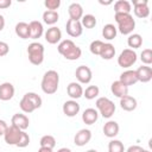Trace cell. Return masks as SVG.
I'll return each mask as SVG.
<instances>
[{
    "label": "cell",
    "mask_w": 152,
    "mask_h": 152,
    "mask_svg": "<svg viewBox=\"0 0 152 152\" xmlns=\"http://www.w3.org/2000/svg\"><path fill=\"white\" fill-rule=\"evenodd\" d=\"M57 50L68 61H76L82 55L81 48H78L71 39H64V40L59 42Z\"/></svg>",
    "instance_id": "1"
},
{
    "label": "cell",
    "mask_w": 152,
    "mask_h": 152,
    "mask_svg": "<svg viewBox=\"0 0 152 152\" xmlns=\"http://www.w3.org/2000/svg\"><path fill=\"white\" fill-rule=\"evenodd\" d=\"M58 86H59V74L56 70H48L43 75L40 82L42 90L48 95H52L57 91Z\"/></svg>",
    "instance_id": "2"
},
{
    "label": "cell",
    "mask_w": 152,
    "mask_h": 152,
    "mask_svg": "<svg viewBox=\"0 0 152 152\" xmlns=\"http://www.w3.org/2000/svg\"><path fill=\"white\" fill-rule=\"evenodd\" d=\"M114 19L118 24V28L122 34H131L135 28V20L131 13H115Z\"/></svg>",
    "instance_id": "3"
},
{
    "label": "cell",
    "mask_w": 152,
    "mask_h": 152,
    "mask_svg": "<svg viewBox=\"0 0 152 152\" xmlns=\"http://www.w3.org/2000/svg\"><path fill=\"white\" fill-rule=\"evenodd\" d=\"M28 61L33 65H40L44 61V46L39 42H32L27 46Z\"/></svg>",
    "instance_id": "4"
},
{
    "label": "cell",
    "mask_w": 152,
    "mask_h": 152,
    "mask_svg": "<svg viewBox=\"0 0 152 152\" xmlns=\"http://www.w3.org/2000/svg\"><path fill=\"white\" fill-rule=\"evenodd\" d=\"M96 106V110L99 112V114H101L102 118L104 119H109L113 116V114L115 113V104L112 100H109L108 97H99L95 102Z\"/></svg>",
    "instance_id": "5"
},
{
    "label": "cell",
    "mask_w": 152,
    "mask_h": 152,
    "mask_svg": "<svg viewBox=\"0 0 152 152\" xmlns=\"http://www.w3.org/2000/svg\"><path fill=\"white\" fill-rule=\"evenodd\" d=\"M137 59H138V55L134 50L125 49L121 51V53L118 57V64L124 69H128L137 62Z\"/></svg>",
    "instance_id": "6"
},
{
    "label": "cell",
    "mask_w": 152,
    "mask_h": 152,
    "mask_svg": "<svg viewBox=\"0 0 152 152\" xmlns=\"http://www.w3.org/2000/svg\"><path fill=\"white\" fill-rule=\"evenodd\" d=\"M21 129H19L18 127L11 125L7 127L5 134H4V140L7 145H12V146H17L20 137H21Z\"/></svg>",
    "instance_id": "7"
},
{
    "label": "cell",
    "mask_w": 152,
    "mask_h": 152,
    "mask_svg": "<svg viewBox=\"0 0 152 152\" xmlns=\"http://www.w3.org/2000/svg\"><path fill=\"white\" fill-rule=\"evenodd\" d=\"M133 12L137 18L145 19L150 15V8L147 0H134L133 1Z\"/></svg>",
    "instance_id": "8"
},
{
    "label": "cell",
    "mask_w": 152,
    "mask_h": 152,
    "mask_svg": "<svg viewBox=\"0 0 152 152\" xmlns=\"http://www.w3.org/2000/svg\"><path fill=\"white\" fill-rule=\"evenodd\" d=\"M75 76L78 81L80 84H87L91 81L93 78V72L90 70L89 66L87 65H80L76 68V71H75Z\"/></svg>",
    "instance_id": "9"
},
{
    "label": "cell",
    "mask_w": 152,
    "mask_h": 152,
    "mask_svg": "<svg viewBox=\"0 0 152 152\" xmlns=\"http://www.w3.org/2000/svg\"><path fill=\"white\" fill-rule=\"evenodd\" d=\"M65 30H66V33L72 38L80 37L83 32V27H82L81 21L80 20H71V19H68V21L65 24Z\"/></svg>",
    "instance_id": "10"
},
{
    "label": "cell",
    "mask_w": 152,
    "mask_h": 152,
    "mask_svg": "<svg viewBox=\"0 0 152 152\" xmlns=\"http://www.w3.org/2000/svg\"><path fill=\"white\" fill-rule=\"evenodd\" d=\"M80 103L76 101V100H69V101H65L63 103V107H62V110H63V114L69 116V118H74L76 116L78 113H80Z\"/></svg>",
    "instance_id": "11"
},
{
    "label": "cell",
    "mask_w": 152,
    "mask_h": 152,
    "mask_svg": "<svg viewBox=\"0 0 152 152\" xmlns=\"http://www.w3.org/2000/svg\"><path fill=\"white\" fill-rule=\"evenodd\" d=\"M44 37L49 44H57L62 39V31L57 26H51L45 31Z\"/></svg>",
    "instance_id": "12"
},
{
    "label": "cell",
    "mask_w": 152,
    "mask_h": 152,
    "mask_svg": "<svg viewBox=\"0 0 152 152\" xmlns=\"http://www.w3.org/2000/svg\"><path fill=\"white\" fill-rule=\"evenodd\" d=\"M90 139H91V132H90V129H87V128H82V129H80L76 134H75V137H74V142H75V145L76 146H84V145H87L89 141H90Z\"/></svg>",
    "instance_id": "13"
},
{
    "label": "cell",
    "mask_w": 152,
    "mask_h": 152,
    "mask_svg": "<svg viewBox=\"0 0 152 152\" xmlns=\"http://www.w3.org/2000/svg\"><path fill=\"white\" fill-rule=\"evenodd\" d=\"M135 75H137L138 82L147 83L152 80V68L148 65H141L135 70Z\"/></svg>",
    "instance_id": "14"
},
{
    "label": "cell",
    "mask_w": 152,
    "mask_h": 152,
    "mask_svg": "<svg viewBox=\"0 0 152 152\" xmlns=\"http://www.w3.org/2000/svg\"><path fill=\"white\" fill-rule=\"evenodd\" d=\"M11 122H12L13 126L18 127V128L21 129V131H25V129L28 128V126H30V120H28V118L26 116V114H23V113H17V114H14V115L12 116V119H11Z\"/></svg>",
    "instance_id": "15"
},
{
    "label": "cell",
    "mask_w": 152,
    "mask_h": 152,
    "mask_svg": "<svg viewBox=\"0 0 152 152\" xmlns=\"http://www.w3.org/2000/svg\"><path fill=\"white\" fill-rule=\"evenodd\" d=\"M14 87L10 82H4L0 84V100L10 101L14 96Z\"/></svg>",
    "instance_id": "16"
},
{
    "label": "cell",
    "mask_w": 152,
    "mask_h": 152,
    "mask_svg": "<svg viewBox=\"0 0 152 152\" xmlns=\"http://www.w3.org/2000/svg\"><path fill=\"white\" fill-rule=\"evenodd\" d=\"M110 91H112V94H113L114 96L121 99V97L128 95V87L125 86L122 82H120V81L118 80V81H114V82L112 83V86H110Z\"/></svg>",
    "instance_id": "17"
},
{
    "label": "cell",
    "mask_w": 152,
    "mask_h": 152,
    "mask_svg": "<svg viewBox=\"0 0 152 152\" xmlns=\"http://www.w3.org/2000/svg\"><path fill=\"white\" fill-rule=\"evenodd\" d=\"M66 93L71 100H77L83 96V88L78 82H70L66 87Z\"/></svg>",
    "instance_id": "18"
},
{
    "label": "cell",
    "mask_w": 152,
    "mask_h": 152,
    "mask_svg": "<svg viewBox=\"0 0 152 152\" xmlns=\"http://www.w3.org/2000/svg\"><path fill=\"white\" fill-rule=\"evenodd\" d=\"M119 131H120V127H119V124L114 120H109L104 124L103 126V134L107 137V138H115L118 134H119Z\"/></svg>",
    "instance_id": "19"
},
{
    "label": "cell",
    "mask_w": 152,
    "mask_h": 152,
    "mask_svg": "<svg viewBox=\"0 0 152 152\" xmlns=\"http://www.w3.org/2000/svg\"><path fill=\"white\" fill-rule=\"evenodd\" d=\"M28 25H30V38L31 39L36 40L44 34V27H43V24L40 21L32 20Z\"/></svg>",
    "instance_id": "20"
},
{
    "label": "cell",
    "mask_w": 152,
    "mask_h": 152,
    "mask_svg": "<svg viewBox=\"0 0 152 152\" xmlns=\"http://www.w3.org/2000/svg\"><path fill=\"white\" fill-rule=\"evenodd\" d=\"M120 82H122L125 86L129 87V86H133L138 82V78H137V75H135V70H126L124 71L121 75H120V78H119Z\"/></svg>",
    "instance_id": "21"
},
{
    "label": "cell",
    "mask_w": 152,
    "mask_h": 152,
    "mask_svg": "<svg viewBox=\"0 0 152 152\" xmlns=\"http://www.w3.org/2000/svg\"><path fill=\"white\" fill-rule=\"evenodd\" d=\"M137 106H138V102H137L135 97H133V96L126 95L120 99V107H121V109H124L126 112L134 110L137 108Z\"/></svg>",
    "instance_id": "22"
},
{
    "label": "cell",
    "mask_w": 152,
    "mask_h": 152,
    "mask_svg": "<svg viewBox=\"0 0 152 152\" xmlns=\"http://www.w3.org/2000/svg\"><path fill=\"white\" fill-rule=\"evenodd\" d=\"M68 13L71 20H81L83 17V8L78 2H72L68 7Z\"/></svg>",
    "instance_id": "23"
},
{
    "label": "cell",
    "mask_w": 152,
    "mask_h": 152,
    "mask_svg": "<svg viewBox=\"0 0 152 152\" xmlns=\"http://www.w3.org/2000/svg\"><path fill=\"white\" fill-rule=\"evenodd\" d=\"M99 119V112L95 108H87L82 114V121L86 125H93Z\"/></svg>",
    "instance_id": "24"
},
{
    "label": "cell",
    "mask_w": 152,
    "mask_h": 152,
    "mask_svg": "<svg viewBox=\"0 0 152 152\" xmlns=\"http://www.w3.org/2000/svg\"><path fill=\"white\" fill-rule=\"evenodd\" d=\"M15 34L21 39H28L30 38V25L25 21H20L14 27Z\"/></svg>",
    "instance_id": "25"
},
{
    "label": "cell",
    "mask_w": 152,
    "mask_h": 152,
    "mask_svg": "<svg viewBox=\"0 0 152 152\" xmlns=\"http://www.w3.org/2000/svg\"><path fill=\"white\" fill-rule=\"evenodd\" d=\"M99 56L102 59H107V61L112 59L115 56V48H114V45L110 44V43H104Z\"/></svg>",
    "instance_id": "26"
},
{
    "label": "cell",
    "mask_w": 152,
    "mask_h": 152,
    "mask_svg": "<svg viewBox=\"0 0 152 152\" xmlns=\"http://www.w3.org/2000/svg\"><path fill=\"white\" fill-rule=\"evenodd\" d=\"M59 19V14L57 11H49L46 10L44 13H43V21L48 25H51L53 26Z\"/></svg>",
    "instance_id": "27"
},
{
    "label": "cell",
    "mask_w": 152,
    "mask_h": 152,
    "mask_svg": "<svg viewBox=\"0 0 152 152\" xmlns=\"http://www.w3.org/2000/svg\"><path fill=\"white\" fill-rule=\"evenodd\" d=\"M127 45L131 48V50L139 49L142 45V37L139 33H131L127 38Z\"/></svg>",
    "instance_id": "28"
},
{
    "label": "cell",
    "mask_w": 152,
    "mask_h": 152,
    "mask_svg": "<svg viewBox=\"0 0 152 152\" xmlns=\"http://www.w3.org/2000/svg\"><path fill=\"white\" fill-rule=\"evenodd\" d=\"M132 6L131 2L127 0H118L114 4V12L115 13H131Z\"/></svg>",
    "instance_id": "29"
},
{
    "label": "cell",
    "mask_w": 152,
    "mask_h": 152,
    "mask_svg": "<svg viewBox=\"0 0 152 152\" xmlns=\"http://www.w3.org/2000/svg\"><path fill=\"white\" fill-rule=\"evenodd\" d=\"M116 33H118V30L113 24H106L102 28V36L107 40L114 39L116 37Z\"/></svg>",
    "instance_id": "30"
},
{
    "label": "cell",
    "mask_w": 152,
    "mask_h": 152,
    "mask_svg": "<svg viewBox=\"0 0 152 152\" xmlns=\"http://www.w3.org/2000/svg\"><path fill=\"white\" fill-rule=\"evenodd\" d=\"M80 21L82 24V27H86V28H93L96 26V18L93 14H83Z\"/></svg>",
    "instance_id": "31"
},
{
    "label": "cell",
    "mask_w": 152,
    "mask_h": 152,
    "mask_svg": "<svg viewBox=\"0 0 152 152\" xmlns=\"http://www.w3.org/2000/svg\"><path fill=\"white\" fill-rule=\"evenodd\" d=\"M39 145H40V147H45V148H51V150H53V147L56 146V139H55L52 135H50V134L43 135V137L40 138Z\"/></svg>",
    "instance_id": "32"
},
{
    "label": "cell",
    "mask_w": 152,
    "mask_h": 152,
    "mask_svg": "<svg viewBox=\"0 0 152 152\" xmlns=\"http://www.w3.org/2000/svg\"><path fill=\"white\" fill-rule=\"evenodd\" d=\"M100 94V89L97 86H88L86 88V90H83V96L87 100H93L95 97H97Z\"/></svg>",
    "instance_id": "33"
},
{
    "label": "cell",
    "mask_w": 152,
    "mask_h": 152,
    "mask_svg": "<svg viewBox=\"0 0 152 152\" xmlns=\"http://www.w3.org/2000/svg\"><path fill=\"white\" fill-rule=\"evenodd\" d=\"M19 106H20V109H21L24 113H26V114H30V113H32L33 110H36L34 106L31 103V101H30L25 95L21 97Z\"/></svg>",
    "instance_id": "34"
},
{
    "label": "cell",
    "mask_w": 152,
    "mask_h": 152,
    "mask_svg": "<svg viewBox=\"0 0 152 152\" xmlns=\"http://www.w3.org/2000/svg\"><path fill=\"white\" fill-rule=\"evenodd\" d=\"M108 152H125V146L120 140L113 139L108 142Z\"/></svg>",
    "instance_id": "35"
},
{
    "label": "cell",
    "mask_w": 152,
    "mask_h": 152,
    "mask_svg": "<svg viewBox=\"0 0 152 152\" xmlns=\"http://www.w3.org/2000/svg\"><path fill=\"white\" fill-rule=\"evenodd\" d=\"M25 96L31 101V103L34 106V108H36V109H38V108H40V107H42L43 100H42V97H40L38 94L30 91V93H26V94H25Z\"/></svg>",
    "instance_id": "36"
},
{
    "label": "cell",
    "mask_w": 152,
    "mask_h": 152,
    "mask_svg": "<svg viewBox=\"0 0 152 152\" xmlns=\"http://www.w3.org/2000/svg\"><path fill=\"white\" fill-rule=\"evenodd\" d=\"M103 42L102 40H93L91 43H90V45H89V50H90V52L93 53V55H95V56H99L100 55V52H101V49H102V46H103Z\"/></svg>",
    "instance_id": "37"
},
{
    "label": "cell",
    "mask_w": 152,
    "mask_h": 152,
    "mask_svg": "<svg viewBox=\"0 0 152 152\" xmlns=\"http://www.w3.org/2000/svg\"><path fill=\"white\" fill-rule=\"evenodd\" d=\"M140 59L145 65L152 64V50L151 49H144L140 53Z\"/></svg>",
    "instance_id": "38"
},
{
    "label": "cell",
    "mask_w": 152,
    "mask_h": 152,
    "mask_svg": "<svg viewBox=\"0 0 152 152\" xmlns=\"http://www.w3.org/2000/svg\"><path fill=\"white\" fill-rule=\"evenodd\" d=\"M28 144H30V135L25 131H23L21 132V137H20V139H19V141L17 144V147L24 148V147L28 146Z\"/></svg>",
    "instance_id": "39"
},
{
    "label": "cell",
    "mask_w": 152,
    "mask_h": 152,
    "mask_svg": "<svg viewBox=\"0 0 152 152\" xmlns=\"http://www.w3.org/2000/svg\"><path fill=\"white\" fill-rule=\"evenodd\" d=\"M44 6L49 11H56L61 6V0H45L44 1Z\"/></svg>",
    "instance_id": "40"
},
{
    "label": "cell",
    "mask_w": 152,
    "mask_h": 152,
    "mask_svg": "<svg viewBox=\"0 0 152 152\" xmlns=\"http://www.w3.org/2000/svg\"><path fill=\"white\" fill-rule=\"evenodd\" d=\"M8 51H10L8 44L5 43V42H0V57L6 56V55L8 53Z\"/></svg>",
    "instance_id": "41"
},
{
    "label": "cell",
    "mask_w": 152,
    "mask_h": 152,
    "mask_svg": "<svg viewBox=\"0 0 152 152\" xmlns=\"http://www.w3.org/2000/svg\"><path fill=\"white\" fill-rule=\"evenodd\" d=\"M7 127H8L7 122H6L5 120H1V119H0V137H4V134H5L6 129H7Z\"/></svg>",
    "instance_id": "42"
},
{
    "label": "cell",
    "mask_w": 152,
    "mask_h": 152,
    "mask_svg": "<svg viewBox=\"0 0 152 152\" xmlns=\"http://www.w3.org/2000/svg\"><path fill=\"white\" fill-rule=\"evenodd\" d=\"M141 150H142L141 146H139V145H132L127 150H125V152H141Z\"/></svg>",
    "instance_id": "43"
},
{
    "label": "cell",
    "mask_w": 152,
    "mask_h": 152,
    "mask_svg": "<svg viewBox=\"0 0 152 152\" xmlns=\"http://www.w3.org/2000/svg\"><path fill=\"white\" fill-rule=\"evenodd\" d=\"M11 5H12V1L11 0H0V10L8 8Z\"/></svg>",
    "instance_id": "44"
},
{
    "label": "cell",
    "mask_w": 152,
    "mask_h": 152,
    "mask_svg": "<svg viewBox=\"0 0 152 152\" xmlns=\"http://www.w3.org/2000/svg\"><path fill=\"white\" fill-rule=\"evenodd\" d=\"M4 27H5V18H4V15L0 14V31H2Z\"/></svg>",
    "instance_id": "45"
},
{
    "label": "cell",
    "mask_w": 152,
    "mask_h": 152,
    "mask_svg": "<svg viewBox=\"0 0 152 152\" xmlns=\"http://www.w3.org/2000/svg\"><path fill=\"white\" fill-rule=\"evenodd\" d=\"M38 152H52L51 148H45V147H39Z\"/></svg>",
    "instance_id": "46"
},
{
    "label": "cell",
    "mask_w": 152,
    "mask_h": 152,
    "mask_svg": "<svg viewBox=\"0 0 152 152\" xmlns=\"http://www.w3.org/2000/svg\"><path fill=\"white\" fill-rule=\"evenodd\" d=\"M57 152H71V150L68 148V147H62V148H59Z\"/></svg>",
    "instance_id": "47"
},
{
    "label": "cell",
    "mask_w": 152,
    "mask_h": 152,
    "mask_svg": "<svg viewBox=\"0 0 152 152\" xmlns=\"http://www.w3.org/2000/svg\"><path fill=\"white\" fill-rule=\"evenodd\" d=\"M99 2H100L101 5H110V4H112V1H107V2H104V1H101V0H100Z\"/></svg>",
    "instance_id": "48"
},
{
    "label": "cell",
    "mask_w": 152,
    "mask_h": 152,
    "mask_svg": "<svg viewBox=\"0 0 152 152\" xmlns=\"http://www.w3.org/2000/svg\"><path fill=\"white\" fill-rule=\"evenodd\" d=\"M86 152H97V151L94 150V148H90V150H88V151H86Z\"/></svg>",
    "instance_id": "49"
},
{
    "label": "cell",
    "mask_w": 152,
    "mask_h": 152,
    "mask_svg": "<svg viewBox=\"0 0 152 152\" xmlns=\"http://www.w3.org/2000/svg\"><path fill=\"white\" fill-rule=\"evenodd\" d=\"M141 152H150V151H148V150H144V148H142V150H141Z\"/></svg>",
    "instance_id": "50"
}]
</instances>
